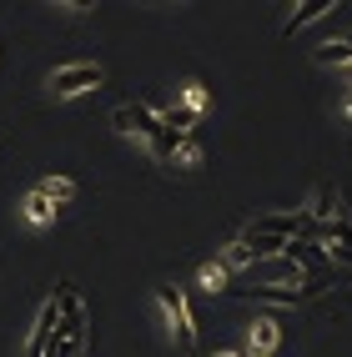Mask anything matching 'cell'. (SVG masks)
I'll return each instance as SVG.
<instances>
[{
  "instance_id": "obj_1",
  "label": "cell",
  "mask_w": 352,
  "mask_h": 357,
  "mask_svg": "<svg viewBox=\"0 0 352 357\" xmlns=\"http://www.w3.org/2000/svg\"><path fill=\"white\" fill-rule=\"evenodd\" d=\"M156 307H161V317H167V332L176 337V347L192 352L197 347V317H192L186 292L176 287V282H161V287H156Z\"/></svg>"
},
{
  "instance_id": "obj_10",
  "label": "cell",
  "mask_w": 352,
  "mask_h": 357,
  "mask_svg": "<svg viewBox=\"0 0 352 357\" xmlns=\"http://www.w3.org/2000/svg\"><path fill=\"white\" fill-rule=\"evenodd\" d=\"M312 61L317 66H352V31L342 40H322L317 51H312Z\"/></svg>"
},
{
  "instance_id": "obj_16",
  "label": "cell",
  "mask_w": 352,
  "mask_h": 357,
  "mask_svg": "<svg viewBox=\"0 0 352 357\" xmlns=\"http://www.w3.org/2000/svg\"><path fill=\"white\" fill-rule=\"evenodd\" d=\"M342 116H347V121H352V96H347V106H342Z\"/></svg>"
},
{
  "instance_id": "obj_13",
  "label": "cell",
  "mask_w": 352,
  "mask_h": 357,
  "mask_svg": "<svg viewBox=\"0 0 352 357\" xmlns=\"http://www.w3.org/2000/svg\"><path fill=\"white\" fill-rule=\"evenodd\" d=\"M26 222H36V227H51V222H56V206L45 202L40 192H31V197H26Z\"/></svg>"
},
{
  "instance_id": "obj_9",
  "label": "cell",
  "mask_w": 352,
  "mask_h": 357,
  "mask_svg": "<svg viewBox=\"0 0 352 357\" xmlns=\"http://www.w3.org/2000/svg\"><path fill=\"white\" fill-rule=\"evenodd\" d=\"M156 116H161V126H167L171 136H192V131H197V111H186L181 101H171V106H161Z\"/></svg>"
},
{
  "instance_id": "obj_8",
  "label": "cell",
  "mask_w": 352,
  "mask_h": 357,
  "mask_svg": "<svg viewBox=\"0 0 352 357\" xmlns=\"http://www.w3.org/2000/svg\"><path fill=\"white\" fill-rule=\"evenodd\" d=\"M247 337H252V357H272L277 342H282V327H277L272 317H257V322L247 327Z\"/></svg>"
},
{
  "instance_id": "obj_3",
  "label": "cell",
  "mask_w": 352,
  "mask_h": 357,
  "mask_svg": "<svg viewBox=\"0 0 352 357\" xmlns=\"http://www.w3.org/2000/svg\"><path fill=\"white\" fill-rule=\"evenodd\" d=\"M302 231H312L307 211H257L242 236H287V242H302Z\"/></svg>"
},
{
  "instance_id": "obj_19",
  "label": "cell",
  "mask_w": 352,
  "mask_h": 357,
  "mask_svg": "<svg viewBox=\"0 0 352 357\" xmlns=\"http://www.w3.org/2000/svg\"><path fill=\"white\" fill-rule=\"evenodd\" d=\"M242 357H252V352H242Z\"/></svg>"
},
{
  "instance_id": "obj_18",
  "label": "cell",
  "mask_w": 352,
  "mask_h": 357,
  "mask_svg": "<svg viewBox=\"0 0 352 357\" xmlns=\"http://www.w3.org/2000/svg\"><path fill=\"white\" fill-rule=\"evenodd\" d=\"M347 81H352V66H347Z\"/></svg>"
},
{
  "instance_id": "obj_15",
  "label": "cell",
  "mask_w": 352,
  "mask_h": 357,
  "mask_svg": "<svg viewBox=\"0 0 352 357\" xmlns=\"http://www.w3.org/2000/svg\"><path fill=\"white\" fill-rule=\"evenodd\" d=\"M176 101H181L186 111H197V116H201L211 96H206V86H201V81H186V86H181V96H176Z\"/></svg>"
},
{
  "instance_id": "obj_12",
  "label": "cell",
  "mask_w": 352,
  "mask_h": 357,
  "mask_svg": "<svg viewBox=\"0 0 352 357\" xmlns=\"http://www.w3.org/2000/svg\"><path fill=\"white\" fill-rule=\"evenodd\" d=\"M222 267L227 272H242V267H257V252L242 242V236H237V242H227V252H222Z\"/></svg>"
},
{
  "instance_id": "obj_14",
  "label": "cell",
  "mask_w": 352,
  "mask_h": 357,
  "mask_svg": "<svg viewBox=\"0 0 352 357\" xmlns=\"http://www.w3.org/2000/svg\"><path fill=\"white\" fill-rule=\"evenodd\" d=\"M197 277H201V287H206V292H222V287H227V267H222V257H217V261H201Z\"/></svg>"
},
{
  "instance_id": "obj_7",
  "label": "cell",
  "mask_w": 352,
  "mask_h": 357,
  "mask_svg": "<svg viewBox=\"0 0 352 357\" xmlns=\"http://www.w3.org/2000/svg\"><path fill=\"white\" fill-rule=\"evenodd\" d=\"M322 236H327V257L352 267V222L347 217H332V222L322 227Z\"/></svg>"
},
{
  "instance_id": "obj_17",
  "label": "cell",
  "mask_w": 352,
  "mask_h": 357,
  "mask_svg": "<svg viewBox=\"0 0 352 357\" xmlns=\"http://www.w3.org/2000/svg\"><path fill=\"white\" fill-rule=\"evenodd\" d=\"M217 357H242V352H217Z\"/></svg>"
},
{
  "instance_id": "obj_11",
  "label": "cell",
  "mask_w": 352,
  "mask_h": 357,
  "mask_svg": "<svg viewBox=\"0 0 352 357\" xmlns=\"http://www.w3.org/2000/svg\"><path fill=\"white\" fill-rule=\"evenodd\" d=\"M36 192H40L45 202H51V206H66L70 197H76V181H70V176H45V181L36 186Z\"/></svg>"
},
{
  "instance_id": "obj_2",
  "label": "cell",
  "mask_w": 352,
  "mask_h": 357,
  "mask_svg": "<svg viewBox=\"0 0 352 357\" xmlns=\"http://www.w3.org/2000/svg\"><path fill=\"white\" fill-rule=\"evenodd\" d=\"M106 81V70L96 61H70L61 70H51V96L56 101H70V96H81V91H96Z\"/></svg>"
},
{
  "instance_id": "obj_5",
  "label": "cell",
  "mask_w": 352,
  "mask_h": 357,
  "mask_svg": "<svg viewBox=\"0 0 352 357\" xmlns=\"http://www.w3.org/2000/svg\"><path fill=\"white\" fill-rule=\"evenodd\" d=\"M56 322H61L56 302H45L40 317H36V327H31V337H26V357H45V347H51V337H56Z\"/></svg>"
},
{
  "instance_id": "obj_4",
  "label": "cell",
  "mask_w": 352,
  "mask_h": 357,
  "mask_svg": "<svg viewBox=\"0 0 352 357\" xmlns=\"http://www.w3.org/2000/svg\"><path fill=\"white\" fill-rule=\"evenodd\" d=\"M86 352V312H70L56 322V337L45 347V357H81Z\"/></svg>"
},
{
  "instance_id": "obj_6",
  "label": "cell",
  "mask_w": 352,
  "mask_h": 357,
  "mask_svg": "<svg viewBox=\"0 0 352 357\" xmlns=\"http://www.w3.org/2000/svg\"><path fill=\"white\" fill-rule=\"evenodd\" d=\"M327 10H337V0H302V6H292V15L282 20V36H297V31H307L312 20H322Z\"/></svg>"
}]
</instances>
